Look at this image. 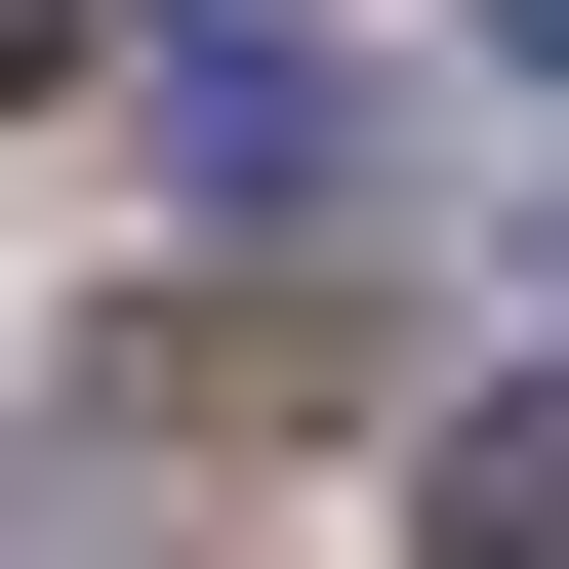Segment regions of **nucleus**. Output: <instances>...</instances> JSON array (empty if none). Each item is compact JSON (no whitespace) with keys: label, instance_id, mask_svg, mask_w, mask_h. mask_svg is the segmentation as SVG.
Returning <instances> with one entry per match:
<instances>
[{"label":"nucleus","instance_id":"obj_1","mask_svg":"<svg viewBox=\"0 0 569 569\" xmlns=\"http://www.w3.org/2000/svg\"><path fill=\"white\" fill-rule=\"evenodd\" d=\"M407 569H569V407H448V529Z\"/></svg>","mask_w":569,"mask_h":569},{"label":"nucleus","instance_id":"obj_2","mask_svg":"<svg viewBox=\"0 0 569 569\" xmlns=\"http://www.w3.org/2000/svg\"><path fill=\"white\" fill-rule=\"evenodd\" d=\"M41 41H82V0H0V82H41Z\"/></svg>","mask_w":569,"mask_h":569},{"label":"nucleus","instance_id":"obj_3","mask_svg":"<svg viewBox=\"0 0 569 569\" xmlns=\"http://www.w3.org/2000/svg\"><path fill=\"white\" fill-rule=\"evenodd\" d=\"M488 41H529V82H569V0H488Z\"/></svg>","mask_w":569,"mask_h":569}]
</instances>
